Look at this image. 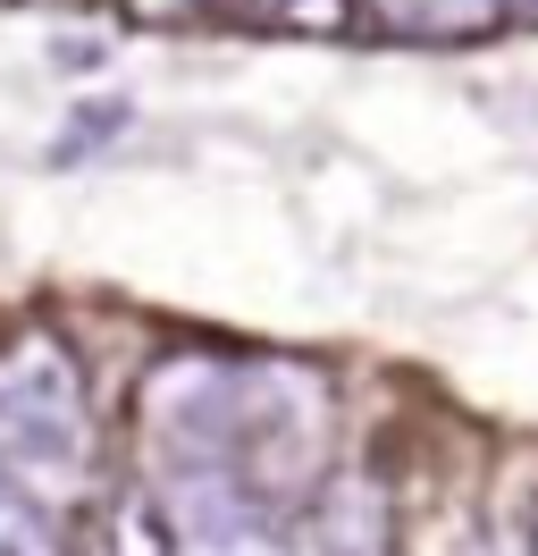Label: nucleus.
Returning a JSON list of instances; mask_svg holds the SVG:
<instances>
[{
    "mask_svg": "<svg viewBox=\"0 0 538 556\" xmlns=\"http://www.w3.org/2000/svg\"><path fill=\"white\" fill-rule=\"evenodd\" d=\"M143 26H161V17H185V9H202V0H127Z\"/></svg>",
    "mask_w": 538,
    "mask_h": 556,
    "instance_id": "obj_7",
    "label": "nucleus"
},
{
    "mask_svg": "<svg viewBox=\"0 0 538 556\" xmlns=\"http://www.w3.org/2000/svg\"><path fill=\"white\" fill-rule=\"evenodd\" d=\"M513 0H362V17L396 42H479L504 26Z\"/></svg>",
    "mask_w": 538,
    "mask_h": 556,
    "instance_id": "obj_4",
    "label": "nucleus"
},
{
    "mask_svg": "<svg viewBox=\"0 0 538 556\" xmlns=\"http://www.w3.org/2000/svg\"><path fill=\"white\" fill-rule=\"evenodd\" d=\"M0 472L34 489L42 506L93 497V472H101L93 388L51 329H17L0 346Z\"/></svg>",
    "mask_w": 538,
    "mask_h": 556,
    "instance_id": "obj_2",
    "label": "nucleus"
},
{
    "mask_svg": "<svg viewBox=\"0 0 538 556\" xmlns=\"http://www.w3.org/2000/svg\"><path fill=\"white\" fill-rule=\"evenodd\" d=\"M161 515L177 522V548L185 556H311L295 540V522L278 515L269 497H253L235 481H210V472L161 481Z\"/></svg>",
    "mask_w": 538,
    "mask_h": 556,
    "instance_id": "obj_3",
    "label": "nucleus"
},
{
    "mask_svg": "<svg viewBox=\"0 0 538 556\" xmlns=\"http://www.w3.org/2000/svg\"><path fill=\"white\" fill-rule=\"evenodd\" d=\"M0 556H67L60 506H42V497L17 489L9 472H0Z\"/></svg>",
    "mask_w": 538,
    "mask_h": 556,
    "instance_id": "obj_6",
    "label": "nucleus"
},
{
    "mask_svg": "<svg viewBox=\"0 0 538 556\" xmlns=\"http://www.w3.org/2000/svg\"><path fill=\"white\" fill-rule=\"evenodd\" d=\"M93 556H185V548H177V522L161 515V497H152V489H118V497L101 506Z\"/></svg>",
    "mask_w": 538,
    "mask_h": 556,
    "instance_id": "obj_5",
    "label": "nucleus"
},
{
    "mask_svg": "<svg viewBox=\"0 0 538 556\" xmlns=\"http://www.w3.org/2000/svg\"><path fill=\"white\" fill-rule=\"evenodd\" d=\"M143 430L161 481L210 472L286 515L329 472V380L278 354H244V363L177 354L143 380Z\"/></svg>",
    "mask_w": 538,
    "mask_h": 556,
    "instance_id": "obj_1",
    "label": "nucleus"
},
{
    "mask_svg": "<svg viewBox=\"0 0 538 556\" xmlns=\"http://www.w3.org/2000/svg\"><path fill=\"white\" fill-rule=\"evenodd\" d=\"M261 9H278V17H303V9H311V17H329L336 0H261Z\"/></svg>",
    "mask_w": 538,
    "mask_h": 556,
    "instance_id": "obj_8",
    "label": "nucleus"
},
{
    "mask_svg": "<svg viewBox=\"0 0 538 556\" xmlns=\"http://www.w3.org/2000/svg\"><path fill=\"white\" fill-rule=\"evenodd\" d=\"M530 556H538V506H530Z\"/></svg>",
    "mask_w": 538,
    "mask_h": 556,
    "instance_id": "obj_9",
    "label": "nucleus"
}]
</instances>
